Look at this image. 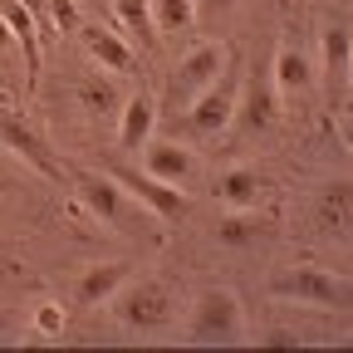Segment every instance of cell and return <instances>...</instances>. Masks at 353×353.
Wrapping results in <instances>:
<instances>
[{
  "label": "cell",
  "mask_w": 353,
  "mask_h": 353,
  "mask_svg": "<svg viewBox=\"0 0 353 353\" xmlns=\"http://www.w3.org/2000/svg\"><path fill=\"white\" fill-rule=\"evenodd\" d=\"M187 339L192 343H216V348H236L250 343V324H245V304L236 290L211 285L196 294L192 314H187Z\"/></svg>",
  "instance_id": "cell-1"
},
{
  "label": "cell",
  "mask_w": 353,
  "mask_h": 353,
  "mask_svg": "<svg viewBox=\"0 0 353 353\" xmlns=\"http://www.w3.org/2000/svg\"><path fill=\"white\" fill-rule=\"evenodd\" d=\"M113 319L132 334H162L176 324V285L148 275V280H128L113 299Z\"/></svg>",
  "instance_id": "cell-2"
},
{
  "label": "cell",
  "mask_w": 353,
  "mask_h": 353,
  "mask_svg": "<svg viewBox=\"0 0 353 353\" xmlns=\"http://www.w3.org/2000/svg\"><path fill=\"white\" fill-rule=\"evenodd\" d=\"M236 54H231V44H221V39H196L192 50L176 59V69L167 74V103L182 113L201 88H211L221 74H226V64H231Z\"/></svg>",
  "instance_id": "cell-3"
},
{
  "label": "cell",
  "mask_w": 353,
  "mask_h": 353,
  "mask_svg": "<svg viewBox=\"0 0 353 353\" xmlns=\"http://www.w3.org/2000/svg\"><path fill=\"white\" fill-rule=\"evenodd\" d=\"M270 294L309 304V309H353V280L319 270V265H294V270H280L270 280Z\"/></svg>",
  "instance_id": "cell-4"
},
{
  "label": "cell",
  "mask_w": 353,
  "mask_h": 353,
  "mask_svg": "<svg viewBox=\"0 0 353 353\" xmlns=\"http://www.w3.org/2000/svg\"><path fill=\"white\" fill-rule=\"evenodd\" d=\"M74 192H79V206L108 231H132V216H148L108 172H74Z\"/></svg>",
  "instance_id": "cell-5"
},
{
  "label": "cell",
  "mask_w": 353,
  "mask_h": 353,
  "mask_svg": "<svg viewBox=\"0 0 353 353\" xmlns=\"http://www.w3.org/2000/svg\"><path fill=\"white\" fill-rule=\"evenodd\" d=\"M236 103H241V79L226 64V74L182 108V123H187L192 138H221V132H231V123H236Z\"/></svg>",
  "instance_id": "cell-6"
},
{
  "label": "cell",
  "mask_w": 353,
  "mask_h": 353,
  "mask_svg": "<svg viewBox=\"0 0 353 353\" xmlns=\"http://www.w3.org/2000/svg\"><path fill=\"white\" fill-rule=\"evenodd\" d=\"M113 182L138 201L157 226H176L187 211H192V201H187V187H172V182H157L152 172H138V167H113L108 172Z\"/></svg>",
  "instance_id": "cell-7"
},
{
  "label": "cell",
  "mask_w": 353,
  "mask_h": 353,
  "mask_svg": "<svg viewBox=\"0 0 353 353\" xmlns=\"http://www.w3.org/2000/svg\"><path fill=\"white\" fill-rule=\"evenodd\" d=\"M270 79H275V94L285 108H294L299 99H309L319 88V59L304 50L299 39H285L275 44V54H270Z\"/></svg>",
  "instance_id": "cell-8"
},
{
  "label": "cell",
  "mask_w": 353,
  "mask_h": 353,
  "mask_svg": "<svg viewBox=\"0 0 353 353\" xmlns=\"http://www.w3.org/2000/svg\"><path fill=\"white\" fill-rule=\"evenodd\" d=\"M0 143H6V152H15L30 172H39L44 182H59V176H64V162L50 148V138H39V128L25 123L20 113H10L6 103H0Z\"/></svg>",
  "instance_id": "cell-9"
},
{
  "label": "cell",
  "mask_w": 353,
  "mask_h": 353,
  "mask_svg": "<svg viewBox=\"0 0 353 353\" xmlns=\"http://www.w3.org/2000/svg\"><path fill=\"white\" fill-rule=\"evenodd\" d=\"M280 118H285V103L275 94L270 69H260V74L250 69V79L241 83V103H236V123L231 128H241V132H270Z\"/></svg>",
  "instance_id": "cell-10"
},
{
  "label": "cell",
  "mask_w": 353,
  "mask_h": 353,
  "mask_svg": "<svg viewBox=\"0 0 353 353\" xmlns=\"http://www.w3.org/2000/svg\"><path fill=\"white\" fill-rule=\"evenodd\" d=\"M138 157H143V172H152L157 182H172V187H187L196 176V152L176 138H148Z\"/></svg>",
  "instance_id": "cell-11"
},
{
  "label": "cell",
  "mask_w": 353,
  "mask_h": 353,
  "mask_svg": "<svg viewBox=\"0 0 353 353\" xmlns=\"http://www.w3.org/2000/svg\"><path fill=\"white\" fill-rule=\"evenodd\" d=\"M0 15H6V25L15 30L20 54H25V94H34V83H39V59H44L39 20H34V10L25 6V0H0Z\"/></svg>",
  "instance_id": "cell-12"
},
{
  "label": "cell",
  "mask_w": 353,
  "mask_h": 353,
  "mask_svg": "<svg viewBox=\"0 0 353 353\" xmlns=\"http://www.w3.org/2000/svg\"><path fill=\"white\" fill-rule=\"evenodd\" d=\"M79 39H83L88 59H94L103 74H132V69H138V50H132L123 34L99 30V25H79Z\"/></svg>",
  "instance_id": "cell-13"
},
{
  "label": "cell",
  "mask_w": 353,
  "mask_h": 353,
  "mask_svg": "<svg viewBox=\"0 0 353 353\" xmlns=\"http://www.w3.org/2000/svg\"><path fill=\"white\" fill-rule=\"evenodd\" d=\"M157 128V99L148 94V88H138L132 99H123L118 108V148L123 152H138Z\"/></svg>",
  "instance_id": "cell-14"
},
{
  "label": "cell",
  "mask_w": 353,
  "mask_h": 353,
  "mask_svg": "<svg viewBox=\"0 0 353 353\" xmlns=\"http://www.w3.org/2000/svg\"><path fill=\"white\" fill-rule=\"evenodd\" d=\"M132 280V265H123V260H103V265H88V270L74 280V299L83 304V309H94V304H108L123 285Z\"/></svg>",
  "instance_id": "cell-15"
},
{
  "label": "cell",
  "mask_w": 353,
  "mask_h": 353,
  "mask_svg": "<svg viewBox=\"0 0 353 353\" xmlns=\"http://www.w3.org/2000/svg\"><path fill=\"white\" fill-rule=\"evenodd\" d=\"M265 196V172L255 167H226L216 172V201L226 211H255Z\"/></svg>",
  "instance_id": "cell-16"
},
{
  "label": "cell",
  "mask_w": 353,
  "mask_h": 353,
  "mask_svg": "<svg viewBox=\"0 0 353 353\" xmlns=\"http://www.w3.org/2000/svg\"><path fill=\"white\" fill-rule=\"evenodd\" d=\"M348 54H353V20H329L319 34V74L329 83V94L334 83L348 79Z\"/></svg>",
  "instance_id": "cell-17"
},
{
  "label": "cell",
  "mask_w": 353,
  "mask_h": 353,
  "mask_svg": "<svg viewBox=\"0 0 353 353\" xmlns=\"http://www.w3.org/2000/svg\"><path fill=\"white\" fill-rule=\"evenodd\" d=\"M314 226L319 231H348L353 226V182L334 176V182L314 196Z\"/></svg>",
  "instance_id": "cell-18"
},
{
  "label": "cell",
  "mask_w": 353,
  "mask_h": 353,
  "mask_svg": "<svg viewBox=\"0 0 353 353\" xmlns=\"http://www.w3.org/2000/svg\"><path fill=\"white\" fill-rule=\"evenodd\" d=\"M113 20L123 39H132L138 50H157V25H152V0H113Z\"/></svg>",
  "instance_id": "cell-19"
},
{
  "label": "cell",
  "mask_w": 353,
  "mask_h": 353,
  "mask_svg": "<svg viewBox=\"0 0 353 353\" xmlns=\"http://www.w3.org/2000/svg\"><path fill=\"white\" fill-rule=\"evenodd\" d=\"M260 236H265V221L250 211H231L216 221V245H226V250H250Z\"/></svg>",
  "instance_id": "cell-20"
},
{
  "label": "cell",
  "mask_w": 353,
  "mask_h": 353,
  "mask_svg": "<svg viewBox=\"0 0 353 353\" xmlns=\"http://www.w3.org/2000/svg\"><path fill=\"white\" fill-rule=\"evenodd\" d=\"M74 99H79V108H83V118H108V113H118V88L108 83V79H99V74H88V79H79V88H74Z\"/></svg>",
  "instance_id": "cell-21"
},
{
  "label": "cell",
  "mask_w": 353,
  "mask_h": 353,
  "mask_svg": "<svg viewBox=\"0 0 353 353\" xmlns=\"http://www.w3.org/2000/svg\"><path fill=\"white\" fill-rule=\"evenodd\" d=\"M152 25H157V39H176L182 30L196 25V6L192 0H152Z\"/></svg>",
  "instance_id": "cell-22"
},
{
  "label": "cell",
  "mask_w": 353,
  "mask_h": 353,
  "mask_svg": "<svg viewBox=\"0 0 353 353\" xmlns=\"http://www.w3.org/2000/svg\"><path fill=\"white\" fill-rule=\"evenodd\" d=\"M20 83H25V54H20L15 30L6 25V15H0V88H6V94H15Z\"/></svg>",
  "instance_id": "cell-23"
},
{
  "label": "cell",
  "mask_w": 353,
  "mask_h": 353,
  "mask_svg": "<svg viewBox=\"0 0 353 353\" xmlns=\"http://www.w3.org/2000/svg\"><path fill=\"white\" fill-rule=\"evenodd\" d=\"M64 319H69L64 304H54V299H39V304H34V334H39V339H59V334H64Z\"/></svg>",
  "instance_id": "cell-24"
},
{
  "label": "cell",
  "mask_w": 353,
  "mask_h": 353,
  "mask_svg": "<svg viewBox=\"0 0 353 353\" xmlns=\"http://www.w3.org/2000/svg\"><path fill=\"white\" fill-rule=\"evenodd\" d=\"M44 10H50V25H54V30H64V34H79L83 15H79V6H74V0H44Z\"/></svg>",
  "instance_id": "cell-25"
},
{
  "label": "cell",
  "mask_w": 353,
  "mask_h": 353,
  "mask_svg": "<svg viewBox=\"0 0 353 353\" xmlns=\"http://www.w3.org/2000/svg\"><path fill=\"white\" fill-rule=\"evenodd\" d=\"M192 6H196V20H231L241 0H192Z\"/></svg>",
  "instance_id": "cell-26"
},
{
  "label": "cell",
  "mask_w": 353,
  "mask_h": 353,
  "mask_svg": "<svg viewBox=\"0 0 353 353\" xmlns=\"http://www.w3.org/2000/svg\"><path fill=\"white\" fill-rule=\"evenodd\" d=\"M339 138H343V148L353 152V103H348V108L339 113Z\"/></svg>",
  "instance_id": "cell-27"
},
{
  "label": "cell",
  "mask_w": 353,
  "mask_h": 353,
  "mask_svg": "<svg viewBox=\"0 0 353 353\" xmlns=\"http://www.w3.org/2000/svg\"><path fill=\"white\" fill-rule=\"evenodd\" d=\"M348 88H353V54H348Z\"/></svg>",
  "instance_id": "cell-28"
},
{
  "label": "cell",
  "mask_w": 353,
  "mask_h": 353,
  "mask_svg": "<svg viewBox=\"0 0 353 353\" xmlns=\"http://www.w3.org/2000/svg\"><path fill=\"white\" fill-rule=\"evenodd\" d=\"M0 103H10V94H6V88H0Z\"/></svg>",
  "instance_id": "cell-29"
}]
</instances>
